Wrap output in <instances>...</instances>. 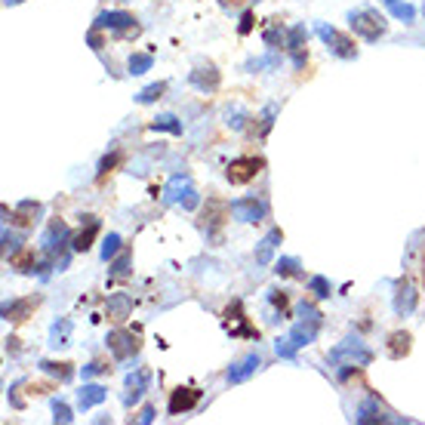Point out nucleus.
Instances as JSON below:
<instances>
[{
	"label": "nucleus",
	"instance_id": "obj_1",
	"mask_svg": "<svg viewBox=\"0 0 425 425\" xmlns=\"http://www.w3.org/2000/svg\"><path fill=\"white\" fill-rule=\"evenodd\" d=\"M323 327V314L318 308L312 306V302H302L299 306V321L293 323V330H290V336H284V339H277V354L281 358H296V352L306 345H312L314 339H318Z\"/></svg>",
	"mask_w": 425,
	"mask_h": 425
},
{
	"label": "nucleus",
	"instance_id": "obj_2",
	"mask_svg": "<svg viewBox=\"0 0 425 425\" xmlns=\"http://www.w3.org/2000/svg\"><path fill=\"white\" fill-rule=\"evenodd\" d=\"M327 358H330V364H336V367H342V364L370 367L373 364V352L358 339V336H352V339H342L339 345H333Z\"/></svg>",
	"mask_w": 425,
	"mask_h": 425
},
{
	"label": "nucleus",
	"instance_id": "obj_3",
	"mask_svg": "<svg viewBox=\"0 0 425 425\" xmlns=\"http://www.w3.org/2000/svg\"><path fill=\"white\" fill-rule=\"evenodd\" d=\"M318 37L323 43H327V49L336 56V59H345V62H352V59H358V47H354V41L348 34H342L339 28H333V25H318Z\"/></svg>",
	"mask_w": 425,
	"mask_h": 425
},
{
	"label": "nucleus",
	"instance_id": "obj_4",
	"mask_svg": "<svg viewBox=\"0 0 425 425\" xmlns=\"http://www.w3.org/2000/svg\"><path fill=\"white\" fill-rule=\"evenodd\" d=\"M348 25H352L354 28V34H360L364 37V41H379V37L385 34V28H389V25H385V19L379 16L376 10H358V12H352V16H348Z\"/></svg>",
	"mask_w": 425,
	"mask_h": 425
},
{
	"label": "nucleus",
	"instance_id": "obj_5",
	"mask_svg": "<svg viewBox=\"0 0 425 425\" xmlns=\"http://www.w3.org/2000/svg\"><path fill=\"white\" fill-rule=\"evenodd\" d=\"M262 167H265L262 157H234L225 170V179L231 182V185H246V182L256 179Z\"/></svg>",
	"mask_w": 425,
	"mask_h": 425
},
{
	"label": "nucleus",
	"instance_id": "obj_6",
	"mask_svg": "<svg viewBox=\"0 0 425 425\" xmlns=\"http://www.w3.org/2000/svg\"><path fill=\"white\" fill-rule=\"evenodd\" d=\"M231 213V204H222V200H207V210H204V231L207 240H222V225H225V216Z\"/></svg>",
	"mask_w": 425,
	"mask_h": 425
},
{
	"label": "nucleus",
	"instance_id": "obj_7",
	"mask_svg": "<svg viewBox=\"0 0 425 425\" xmlns=\"http://www.w3.org/2000/svg\"><path fill=\"white\" fill-rule=\"evenodd\" d=\"M306 43H308L306 25H293V28L287 31V53H290V59H293V68H306V62H308Z\"/></svg>",
	"mask_w": 425,
	"mask_h": 425
},
{
	"label": "nucleus",
	"instance_id": "obj_8",
	"mask_svg": "<svg viewBox=\"0 0 425 425\" xmlns=\"http://www.w3.org/2000/svg\"><path fill=\"white\" fill-rule=\"evenodd\" d=\"M416 302H420V293H416L413 281H410V277H401V281L395 284V314H401V318L413 314Z\"/></svg>",
	"mask_w": 425,
	"mask_h": 425
},
{
	"label": "nucleus",
	"instance_id": "obj_9",
	"mask_svg": "<svg viewBox=\"0 0 425 425\" xmlns=\"http://www.w3.org/2000/svg\"><path fill=\"white\" fill-rule=\"evenodd\" d=\"M105 342H108V352L114 354V360H126V358H133V354L139 352L136 336L126 333V330H111Z\"/></svg>",
	"mask_w": 425,
	"mask_h": 425
},
{
	"label": "nucleus",
	"instance_id": "obj_10",
	"mask_svg": "<svg viewBox=\"0 0 425 425\" xmlns=\"http://www.w3.org/2000/svg\"><path fill=\"white\" fill-rule=\"evenodd\" d=\"M148 385H151V370H148V367H139L136 373H130V376H126V391H124V404H126V407L139 404V398L148 391Z\"/></svg>",
	"mask_w": 425,
	"mask_h": 425
},
{
	"label": "nucleus",
	"instance_id": "obj_11",
	"mask_svg": "<svg viewBox=\"0 0 425 425\" xmlns=\"http://www.w3.org/2000/svg\"><path fill=\"white\" fill-rule=\"evenodd\" d=\"M198 401H200V391L198 389H192V385H185V389H182V385H179V389L170 395L167 413L170 416H182V413H188V410L198 407Z\"/></svg>",
	"mask_w": 425,
	"mask_h": 425
},
{
	"label": "nucleus",
	"instance_id": "obj_12",
	"mask_svg": "<svg viewBox=\"0 0 425 425\" xmlns=\"http://www.w3.org/2000/svg\"><path fill=\"white\" fill-rule=\"evenodd\" d=\"M354 422H358V425H370V422H407V420H401V416H395V413H389V410H382L376 398H370V401L360 404V410H358V416H354Z\"/></svg>",
	"mask_w": 425,
	"mask_h": 425
},
{
	"label": "nucleus",
	"instance_id": "obj_13",
	"mask_svg": "<svg viewBox=\"0 0 425 425\" xmlns=\"http://www.w3.org/2000/svg\"><path fill=\"white\" fill-rule=\"evenodd\" d=\"M41 306V296H25V299H10L3 302V318L12 323H22L31 318V312Z\"/></svg>",
	"mask_w": 425,
	"mask_h": 425
},
{
	"label": "nucleus",
	"instance_id": "obj_14",
	"mask_svg": "<svg viewBox=\"0 0 425 425\" xmlns=\"http://www.w3.org/2000/svg\"><path fill=\"white\" fill-rule=\"evenodd\" d=\"M231 216L238 222H259L265 216V204L259 198H238L231 200Z\"/></svg>",
	"mask_w": 425,
	"mask_h": 425
},
{
	"label": "nucleus",
	"instance_id": "obj_15",
	"mask_svg": "<svg viewBox=\"0 0 425 425\" xmlns=\"http://www.w3.org/2000/svg\"><path fill=\"white\" fill-rule=\"evenodd\" d=\"M262 367V358H259L256 352L253 354H246V358H240V360H234L231 367H228V382L231 385H240V382H246V379L253 376V373Z\"/></svg>",
	"mask_w": 425,
	"mask_h": 425
},
{
	"label": "nucleus",
	"instance_id": "obj_16",
	"mask_svg": "<svg viewBox=\"0 0 425 425\" xmlns=\"http://www.w3.org/2000/svg\"><path fill=\"white\" fill-rule=\"evenodd\" d=\"M188 84H192L194 90H200V93H213V90H219L222 74L216 71L213 65H200V68H194V71L188 74Z\"/></svg>",
	"mask_w": 425,
	"mask_h": 425
},
{
	"label": "nucleus",
	"instance_id": "obj_17",
	"mask_svg": "<svg viewBox=\"0 0 425 425\" xmlns=\"http://www.w3.org/2000/svg\"><path fill=\"white\" fill-rule=\"evenodd\" d=\"M133 22H136V19H133L130 12H120V10H105L96 16V28H102V31H130V28H136Z\"/></svg>",
	"mask_w": 425,
	"mask_h": 425
},
{
	"label": "nucleus",
	"instance_id": "obj_18",
	"mask_svg": "<svg viewBox=\"0 0 425 425\" xmlns=\"http://www.w3.org/2000/svg\"><path fill=\"white\" fill-rule=\"evenodd\" d=\"M99 231H102V222H99L96 216H87V225L71 238V253H87L93 246V240H96Z\"/></svg>",
	"mask_w": 425,
	"mask_h": 425
},
{
	"label": "nucleus",
	"instance_id": "obj_19",
	"mask_svg": "<svg viewBox=\"0 0 425 425\" xmlns=\"http://www.w3.org/2000/svg\"><path fill=\"white\" fill-rule=\"evenodd\" d=\"M225 327L231 336H259V330L246 327V318H244V312H240V302H231V306L225 308Z\"/></svg>",
	"mask_w": 425,
	"mask_h": 425
},
{
	"label": "nucleus",
	"instance_id": "obj_20",
	"mask_svg": "<svg viewBox=\"0 0 425 425\" xmlns=\"http://www.w3.org/2000/svg\"><path fill=\"white\" fill-rule=\"evenodd\" d=\"M3 213H6V210H3ZM41 213H43V207L37 204V200H22V204H19L16 210H12V213H6V216H10V222H12V225L28 228V225H34V222H37V216H41Z\"/></svg>",
	"mask_w": 425,
	"mask_h": 425
},
{
	"label": "nucleus",
	"instance_id": "obj_21",
	"mask_svg": "<svg viewBox=\"0 0 425 425\" xmlns=\"http://www.w3.org/2000/svg\"><path fill=\"white\" fill-rule=\"evenodd\" d=\"M105 398H108V389H105V385L84 382V385H80V391H78V407H80V410H93V407H99Z\"/></svg>",
	"mask_w": 425,
	"mask_h": 425
},
{
	"label": "nucleus",
	"instance_id": "obj_22",
	"mask_svg": "<svg viewBox=\"0 0 425 425\" xmlns=\"http://www.w3.org/2000/svg\"><path fill=\"white\" fill-rule=\"evenodd\" d=\"M281 240H284V231H281V228H271V231L265 234V238L259 240V246H256V265H268Z\"/></svg>",
	"mask_w": 425,
	"mask_h": 425
},
{
	"label": "nucleus",
	"instance_id": "obj_23",
	"mask_svg": "<svg viewBox=\"0 0 425 425\" xmlns=\"http://www.w3.org/2000/svg\"><path fill=\"white\" fill-rule=\"evenodd\" d=\"M133 314V296L130 293H111L108 296V318L126 321Z\"/></svg>",
	"mask_w": 425,
	"mask_h": 425
},
{
	"label": "nucleus",
	"instance_id": "obj_24",
	"mask_svg": "<svg viewBox=\"0 0 425 425\" xmlns=\"http://www.w3.org/2000/svg\"><path fill=\"white\" fill-rule=\"evenodd\" d=\"M410 348H413V336H410L407 330H395V333L389 336V358H395V360L407 358Z\"/></svg>",
	"mask_w": 425,
	"mask_h": 425
},
{
	"label": "nucleus",
	"instance_id": "obj_25",
	"mask_svg": "<svg viewBox=\"0 0 425 425\" xmlns=\"http://www.w3.org/2000/svg\"><path fill=\"white\" fill-rule=\"evenodd\" d=\"M41 367L43 373H49V376H56L59 382H68V379L74 376V364H68V360H41Z\"/></svg>",
	"mask_w": 425,
	"mask_h": 425
},
{
	"label": "nucleus",
	"instance_id": "obj_26",
	"mask_svg": "<svg viewBox=\"0 0 425 425\" xmlns=\"http://www.w3.org/2000/svg\"><path fill=\"white\" fill-rule=\"evenodd\" d=\"M262 41H265V47L268 49H281V47H287V31L281 28V22L271 19V25L262 31Z\"/></svg>",
	"mask_w": 425,
	"mask_h": 425
},
{
	"label": "nucleus",
	"instance_id": "obj_27",
	"mask_svg": "<svg viewBox=\"0 0 425 425\" xmlns=\"http://www.w3.org/2000/svg\"><path fill=\"white\" fill-rule=\"evenodd\" d=\"M185 188H188V176L185 173H176L173 179L167 182V188H163V204H176Z\"/></svg>",
	"mask_w": 425,
	"mask_h": 425
},
{
	"label": "nucleus",
	"instance_id": "obj_28",
	"mask_svg": "<svg viewBox=\"0 0 425 425\" xmlns=\"http://www.w3.org/2000/svg\"><path fill=\"white\" fill-rule=\"evenodd\" d=\"M71 327L74 323L68 321V318H62V321H56L53 323V330H49V345H68V339H71Z\"/></svg>",
	"mask_w": 425,
	"mask_h": 425
},
{
	"label": "nucleus",
	"instance_id": "obj_29",
	"mask_svg": "<svg viewBox=\"0 0 425 425\" xmlns=\"http://www.w3.org/2000/svg\"><path fill=\"white\" fill-rule=\"evenodd\" d=\"M277 277H302V262L296 256H281L275 262Z\"/></svg>",
	"mask_w": 425,
	"mask_h": 425
},
{
	"label": "nucleus",
	"instance_id": "obj_30",
	"mask_svg": "<svg viewBox=\"0 0 425 425\" xmlns=\"http://www.w3.org/2000/svg\"><path fill=\"white\" fill-rule=\"evenodd\" d=\"M151 130H154V133H173V136H182V120L173 117V114H161V117L151 120Z\"/></svg>",
	"mask_w": 425,
	"mask_h": 425
},
{
	"label": "nucleus",
	"instance_id": "obj_31",
	"mask_svg": "<svg viewBox=\"0 0 425 425\" xmlns=\"http://www.w3.org/2000/svg\"><path fill=\"white\" fill-rule=\"evenodd\" d=\"M151 65H154V56H151V53H133L130 62H126V68H130L133 78H139V74L151 71Z\"/></svg>",
	"mask_w": 425,
	"mask_h": 425
},
{
	"label": "nucleus",
	"instance_id": "obj_32",
	"mask_svg": "<svg viewBox=\"0 0 425 425\" xmlns=\"http://www.w3.org/2000/svg\"><path fill=\"white\" fill-rule=\"evenodd\" d=\"M10 265H12L16 271H22V275H25V271H34V250H28V246L16 250V253L10 256Z\"/></svg>",
	"mask_w": 425,
	"mask_h": 425
},
{
	"label": "nucleus",
	"instance_id": "obj_33",
	"mask_svg": "<svg viewBox=\"0 0 425 425\" xmlns=\"http://www.w3.org/2000/svg\"><path fill=\"white\" fill-rule=\"evenodd\" d=\"M163 93H167V84H163V80H157V84H151V87H145V90L136 93V102L139 105H151V102H157Z\"/></svg>",
	"mask_w": 425,
	"mask_h": 425
},
{
	"label": "nucleus",
	"instance_id": "obj_34",
	"mask_svg": "<svg viewBox=\"0 0 425 425\" xmlns=\"http://www.w3.org/2000/svg\"><path fill=\"white\" fill-rule=\"evenodd\" d=\"M120 250H124V240H120V234L117 231H108V238L102 240V259H105V262H111V259L117 256Z\"/></svg>",
	"mask_w": 425,
	"mask_h": 425
},
{
	"label": "nucleus",
	"instance_id": "obj_35",
	"mask_svg": "<svg viewBox=\"0 0 425 425\" xmlns=\"http://www.w3.org/2000/svg\"><path fill=\"white\" fill-rule=\"evenodd\" d=\"M130 262H133V253L126 250H120L117 256H114V262H111V277H124V275H130Z\"/></svg>",
	"mask_w": 425,
	"mask_h": 425
},
{
	"label": "nucleus",
	"instance_id": "obj_36",
	"mask_svg": "<svg viewBox=\"0 0 425 425\" xmlns=\"http://www.w3.org/2000/svg\"><path fill=\"white\" fill-rule=\"evenodd\" d=\"M308 293H314L318 299H330V293H333V287H330V281L323 275H314L312 281H308Z\"/></svg>",
	"mask_w": 425,
	"mask_h": 425
},
{
	"label": "nucleus",
	"instance_id": "obj_37",
	"mask_svg": "<svg viewBox=\"0 0 425 425\" xmlns=\"http://www.w3.org/2000/svg\"><path fill=\"white\" fill-rule=\"evenodd\" d=\"M389 10H391V16H395V19H401L404 25H410V22H413V19H416V6L401 3V0H398V3H391Z\"/></svg>",
	"mask_w": 425,
	"mask_h": 425
},
{
	"label": "nucleus",
	"instance_id": "obj_38",
	"mask_svg": "<svg viewBox=\"0 0 425 425\" xmlns=\"http://www.w3.org/2000/svg\"><path fill=\"white\" fill-rule=\"evenodd\" d=\"M179 204H182V210H188V213H194V210H198V207H200V194H198V188H192V185H188L185 192H182Z\"/></svg>",
	"mask_w": 425,
	"mask_h": 425
},
{
	"label": "nucleus",
	"instance_id": "obj_39",
	"mask_svg": "<svg viewBox=\"0 0 425 425\" xmlns=\"http://www.w3.org/2000/svg\"><path fill=\"white\" fill-rule=\"evenodd\" d=\"M120 157H124V154H120V151H111V154H105V157H102V163H99V173H96V179H99V182H102L105 176L111 173L114 167H117V163H120Z\"/></svg>",
	"mask_w": 425,
	"mask_h": 425
},
{
	"label": "nucleus",
	"instance_id": "obj_40",
	"mask_svg": "<svg viewBox=\"0 0 425 425\" xmlns=\"http://www.w3.org/2000/svg\"><path fill=\"white\" fill-rule=\"evenodd\" d=\"M53 420L56 422H74V416H71V407H68V404L65 401H59V398H56V401H53Z\"/></svg>",
	"mask_w": 425,
	"mask_h": 425
},
{
	"label": "nucleus",
	"instance_id": "obj_41",
	"mask_svg": "<svg viewBox=\"0 0 425 425\" xmlns=\"http://www.w3.org/2000/svg\"><path fill=\"white\" fill-rule=\"evenodd\" d=\"M268 302L281 312V318H287V293H281V290H268Z\"/></svg>",
	"mask_w": 425,
	"mask_h": 425
},
{
	"label": "nucleus",
	"instance_id": "obj_42",
	"mask_svg": "<svg viewBox=\"0 0 425 425\" xmlns=\"http://www.w3.org/2000/svg\"><path fill=\"white\" fill-rule=\"evenodd\" d=\"M16 250H22V238H19V234H12V231H3V253H6V256H12Z\"/></svg>",
	"mask_w": 425,
	"mask_h": 425
},
{
	"label": "nucleus",
	"instance_id": "obj_43",
	"mask_svg": "<svg viewBox=\"0 0 425 425\" xmlns=\"http://www.w3.org/2000/svg\"><path fill=\"white\" fill-rule=\"evenodd\" d=\"M111 370L108 364H102V360H90V364L84 367V379H93V376H105V373Z\"/></svg>",
	"mask_w": 425,
	"mask_h": 425
},
{
	"label": "nucleus",
	"instance_id": "obj_44",
	"mask_svg": "<svg viewBox=\"0 0 425 425\" xmlns=\"http://www.w3.org/2000/svg\"><path fill=\"white\" fill-rule=\"evenodd\" d=\"M253 25H256V16H253V10H246L244 16H240V25H238V34L246 37L253 31Z\"/></svg>",
	"mask_w": 425,
	"mask_h": 425
},
{
	"label": "nucleus",
	"instance_id": "obj_45",
	"mask_svg": "<svg viewBox=\"0 0 425 425\" xmlns=\"http://www.w3.org/2000/svg\"><path fill=\"white\" fill-rule=\"evenodd\" d=\"M275 114H277V108H275V105H268V108L262 111V130H259V136H268L271 124H275Z\"/></svg>",
	"mask_w": 425,
	"mask_h": 425
},
{
	"label": "nucleus",
	"instance_id": "obj_46",
	"mask_svg": "<svg viewBox=\"0 0 425 425\" xmlns=\"http://www.w3.org/2000/svg\"><path fill=\"white\" fill-rule=\"evenodd\" d=\"M87 43H90V47H93V49H96V53H99V49H102V47H105V37H102V28H96V25H93V31H90V34H87Z\"/></svg>",
	"mask_w": 425,
	"mask_h": 425
},
{
	"label": "nucleus",
	"instance_id": "obj_47",
	"mask_svg": "<svg viewBox=\"0 0 425 425\" xmlns=\"http://www.w3.org/2000/svg\"><path fill=\"white\" fill-rule=\"evenodd\" d=\"M265 65H277V56H268V59H253V62H246V71H256V68H265Z\"/></svg>",
	"mask_w": 425,
	"mask_h": 425
},
{
	"label": "nucleus",
	"instance_id": "obj_48",
	"mask_svg": "<svg viewBox=\"0 0 425 425\" xmlns=\"http://www.w3.org/2000/svg\"><path fill=\"white\" fill-rule=\"evenodd\" d=\"M244 120H246V114H244V111L228 114V126H234V130H244Z\"/></svg>",
	"mask_w": 425,
	"mask_h": 425
},
{
	"label": "nucleus",
	"instance_id": "obj_49",
	"mask_svg": "<svg viewBox=\"0 0 425 425\" xmlns=\"http://www.w3.org/2000/svg\"><path fill=\"white\" fill-rule=\"evenodd\" d=\"M139 422H142V425L154 422V407H151V404H145V407H142V416H139Z\"/></svg>",
	"mask_w": 425,
	"mask_h": 425
},
{
	"label": "nucleus",
	"instance_id": "obj_50",
	"mask_svg": "<svg viewBox=\"0 0 425 425\" xmlns=\"http://www.w3.org/2000/svg\"><path fill=\"white\" fill-rule=\"evenodd\" d=\"M3 3L6 6H16V3H22V0H3Z\"/></svg>",
	"mask_w": 425,
	"mask_h": 425
},
{
	"label": "nucleus",
	"instance_id": "obj_51",
	"mask_svg": "<svg viewBox=\"0 0 425 425\" xmlns=\"http://www.w3.org/2000/svg\"><path fill=\"white\" fill-rule=\"evenodd\" d=\"M382 3H385V6H391V3H398V0H382Z\"/></svg>",
	"mask_w": 425,
	"mask_h": 425
},
{
	"label": "nucleus",
	"instance_id": "obj_52",
	"mask_svg": "<svg viewBox=\"0 0 425 425\" xmlns=\"http://www.w3.org/2000/svg\"><path fill=\"white\" fill-rule=\"evenodd\" d=\"M422 10H425V3H422Z\"/></svg>",
	"mask_w": 425,
	"mask_h": 425
}]
</instances>
